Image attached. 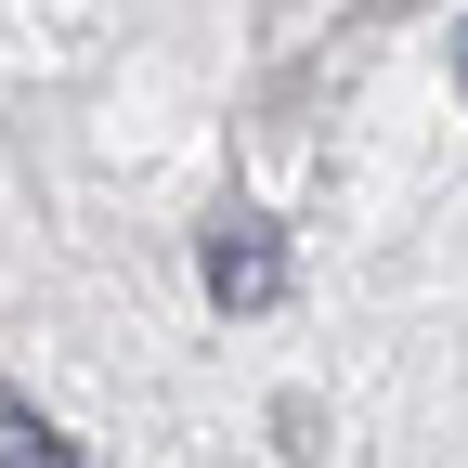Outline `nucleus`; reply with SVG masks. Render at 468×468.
Here are the masks:
<instances>
[{"instance_id":"nucleus-1","label":"nucleus","mask_w":468,"mask_h":468,"mask_svg":"<svg viewBox=\"0 0 468 468\" xmlns=\"http://www.w3.org/2000/svg\"><path fill=\"white\" fill-rule=\"evenodd\" d=\"M286 286V248H273V221H248L234 208L221 234H208V300H273Z\"/></svg>"},{"instance_id":"nucleus-2","label":"nucleus","mask_w":468,"mask_h":468,"mask_svg":"<svg viewBox=\"0 0 468 468\" xmlns=\"http://www.w3.org/2000/svg\"><path fill=\"white\" fill-rule=\"evenodd\" d=\"M0 430H14V468H79V455H66V430H52L39 403H14V417H0Z\"/></svg>"},{"instance_id":"nucleus-3","label":"nucleus","mask_w":468,"mask_h":468,"mask_svg":"<svg viewBox=\"0 0 468 468\" xmlns=\"http://www.w3.org/2000/svg\"><path fill=\"white\" fill-rule=\"evenodd\" d=\"M455 66H468V39H455Z\"/></svg>"}]
</instances>
